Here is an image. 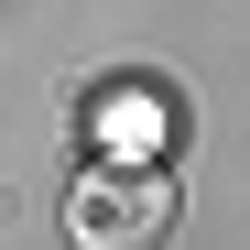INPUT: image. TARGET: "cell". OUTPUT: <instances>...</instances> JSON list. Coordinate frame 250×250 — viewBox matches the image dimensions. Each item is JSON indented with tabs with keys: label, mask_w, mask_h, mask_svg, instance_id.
Masks as SVG:
<instances>
[{
	"label": "cell",
	"mask_w": 250,
	"mask_h": 250,
	"mask_svg": "<svg viewBox=\"0 0 250 250\" xmlns=\"http://www.w3.org/2000/svg\"><path fill=\"white\" fill-rule=\"evenodd\" d=\"M76 250H152L163 229H174V185H163V163H109V174L76 185L65 207Z\"/></svg>",
	"instance_id": "obj_1"
},
{
	"label": "cell",
	"mask_w": 250,
	"mask_h": 250,
	"mask_svg": "<svg viewBox=\"0 0 250 250\" xmlns=\"http://www.w3.org/2000/svg\"><path fill=\"white\" fill-rule=\"evenodd\" d=\"M163 131H174V98H142V87H109L98 98V142H109V163H152L163 152Z\"/></svg>",
	"instance_id": "obj_2"
}]
</instances>
